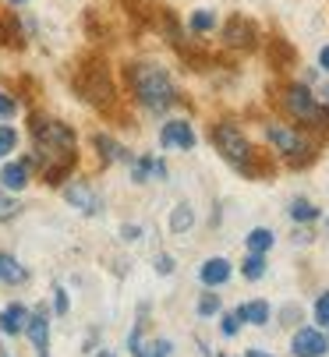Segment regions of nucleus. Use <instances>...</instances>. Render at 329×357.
<instances>
[{"label":"nucleus","mask_w":329,"mask_h":357,"mask_svg":"<svg viewBox=\"0 0 329 357\" xmlns=\"http://www.w3.org/2000/svg\"><path fill=\"white\" fill-rule=\"evenodd\" d=\"M29 135L36 145V163L43 170L46 184H64V177L75 170L78 163V149H75V131L53 117L32 114L29 121Z\"/></svg>","instance_id":"f257e3e1"},{"label":"nucleus","mask_w":329,"mask_h":357,"mask_svg":"<svg viewBox=\"0 0 329 357\" xmlns=\"http://www.w3.org/2000/svg\"><path fill=\"white\" fill-rule=\"evenodd\" d=\"M128 85L135 92V99L152 110V114H163L177 103V89H174V78L163 71L159 64H131L128 68Z\"/></svg>","instance_id":"f03ea898"},{"label":"nucleus","mask_w":329,"mask_h":357,"mask_svg":"<svg viewBox=\"0 0 329 357\" xmlns=\"http://www.w3.org/2000/svg\"><path fill=\"white\" fill-rule=\"evenodd\" d=\"M75 92L92 107H110L114 103V82H110V71L99 57H85L75 68Z\"/></svg>","instance_id":"7ed1b4c3"},{"label":"nucleus","mask_w":329,"mask_h":357,"mask_svg":"<svg viewBox=\"0 0 329 357\" xmlns=\"http://www.w3.org/2000/svg\"><path fill=\"white\" fill-rule=\"evenodd\" d=\"M212 145L224 152V160L231 163V167H244V160L251 156V145H248V138H244V131L237 128V124H231V121H224V124H216L212 128Z\"/></svg>","instance_id":"20e7f679"},{"label":"nucleus","mask_w":329,"mask_h":357,"mask_svg":"<svg viewBox=\"0 0 329 357\" xmlns=\"http://www.w3.org/2000/svg\"><path fill=\"white\" fill-rule=\"evenodd\" d=\"M265 138L277 145L294 167H308V163H312V160L301 156V152H308V156H312V149H308V142L301 138V131H291L287 124H269V128H265Z\"/></svg>","instance_id":"39448f33"},{"label":"nucleus","mask_w":329,"mask_h":357,"mask_svg":"<svg viewBox=\"0 0 329 357\" xmlns=\"http://www.w3.org/2000/svg\"><path fill=\"white\" fill-rule=\"evenodd\" d=\"M224 43L234 46V50H255V46H258V29H255L248 18L234 15V18L227 22V29H224Z\"/></svg>","instance_id":"423d86ee"},{"label":"nucleus","mask_w":329,"mask_h":357,"mask_svg":"<svg viewBox=\"0 0 329 357\" xmlns=\"http://www.w3.org/2000/svg\"><path fill=\"white\" fill-rule=\"evenodd\" d=\"M284 103H287V110L298 117V121H312L315 114H319V103H315V96L305 89V85H291L287 92H284Z\"/></svg>","instance_id":"0eeeda50"},{"label":"nucleus","mask_w":329,"mask_h":357,"mask_svg":"<svg viewBox=\"0 0 329 357\" xmlns=\"http://www.w3.org/2000/svg\"><path fill=\"white\" fill-rule=\"evenodd\" d=\"M64 198L71 202L75 209H82L85 216H96L99 209H103V202H99V195L85 184V181H71L68 188H64Z\"/></svg>","instance_id":"6e6552de"},{"label":"nucleus","mask_w":329,"mask_h":357,"mask_svg":"<svg viewBox=\"0 0 329 357\" xmlns=\"http://www.w3.org/2000/svg\"><path fill=\"white\" fill-rule=\"evenodd\" d=\"M159 145H163V149H191V145H195L191 124H188V121H170V124H163Z\"/></svg>","instance_id":"1a4fd4ad"},{"label":"nucleus","mask_w":329,"mask_h":357,"mask_svg":"<svg viewBox=\"0 0 329 357\" xmlns=\"http://www.w3.org/2000/svg\"><path fill=\"white\" fill-rule=\"evenodd\" d=\"M25 333H29L36 354H39V357H50V319H46V308H39L36 315H29Z\"/></svg>","instance_id":"9d476101"},{"label":"nucleus","mask_w":329,"mask_h":357,"mask_svg":"<svg viewBox=\"0 0 329 357\" xmlns=\"http://www.w3.org/2000/svg\"><path fill=\"white\" fill-rule=\"evenodd\" d=\"M291 347H294V357H322L329 350V343L319 329H298Z\"/></svg>","instance_id":"9b49d317"},{"label":"nucleus","mask_w":329,"mask_h":357,"mask_svg":"<svg viewBox=\"0 0 329 357\" xmlns=\"http://www.w3.org/2000/svg\"><path fill=\"white\" fill-rule=\"evenodd\" d=\"M272 170H277V163H272L265 152H258V149H251V156L244 160V167H241V174L244 177H251V181H262V177H272Z\"/></svg>","instance_id":"f8f14e48"},{"label":"nucleus","mask_w":329,"mask_h":357,"mask_svg":"<svg viewBox=\"0 0 329 357\" xmlns=\"http://www.w3.org/2000/svg\"><path fill=\"white\" fill-rule=\"evenodd\" d=\"M0 184H4V191H22L29 184V163H4Z\"/></svg>","instance_id":"ddd939ff"},{"label":"nucleus","mask_w":329,"mask_h":357,"mask_svg":"<svg viewBox=\"0 0 329 357\" xmlns=\"http://www.w3.org/2000/svg\"><path fill=\"white\" fill-rule=\"evenodd\" d=\"M29 322V312L22 308V304H8L4 315H0V333H8V336H18Z\"/></svg>","instance_id":"4468645a"},{"label":"nucleus","mask_w":329,"mask_h":357,"mask_svg":"<svg viewBox=\"0 0 329 357\" xmlns=\"http://www.w3.org/2000/svg\"><path fill=\"white\" fill-rule=\"evenodd\" d=\"M231 280V262L227 259H209L202 266V283L205 287H219V283H227Z\"/></svg>","instance_id":"2eb2a0df"},{"label":"nucleus","mask_w":329,"mask_h":357,"mask_svg":"<svg viewBox=\"0 0 329 357\" xmlns=\"http://www.w3.org/2000/svg\"><path fill=\"white\" fill-rule=\"evenodd\" d=\"M92 145L103 152V160H110V163H114V160H121V163H131L128 149H124V145H117V142L110 138V135H96V138H92Z\"/></svg>","instance_id":"dca6fc26"},{"label":"nucleus","mask_w":329,"mask_h":357,"mask_svg":"<svg viewBox=\"0 0 329 357\" xmlns=\"http://www.w3.org/2000/svg\"><path fill=\"white\" fill-rule=\"evenodd\" d=\"M25 269L18 266V259H15V255H8V251H0V283H25Z\"/></svg>","instance_id":"f3484780"},{"label":"nucleus","mask_w":329,"mask_h":357,"mask_svg":"<svg viewBox=\"0 0 329 357\" xmlns=\"http://www.w3.org/2000/svg\"><path fill=\"white\" fill-rule=\"evenodd\" d=\"M241 322H251V326H265L269 322V304L265 301H248V304H241V308L234 312Z\"/></svg>","instance_id":"a211bd4d"},{"label":"nucleus","mask_w":329,"mask_h":357,"mask_svg":"<svg viewBox=\"0 0 329 357\" xmlns=\"http://www.w3.org/2000/svg\"><path fill=\"white\" fill-rule=\"evenodd\" d=\"M0 46H22V29H18V18L0 11Z\"/></svg>","instance_id":"6ab92c4d"},{"label":"nucleus","mask_w":329,"mask_h":357,"mask_svg":"<svg viewBox=\"0 0 329 357\" xmlns=\"http://www.w3.org/2000/svg\"><path fill=\"white\" fill-rule=\"evenodd\" d=\"M149 177H167V167H163L159 160H138L135 163V181L145 184Z\"/></svg>","instance_id":"aec40b11"},{"label":"nucleus","mask_w":329,"mask_h":357,"mask_svg":"<svg viewBox=\"0 0 329 357\" xmlns=\"http://www.w3.org/2000/svg\"><path fill=\"white\" fill-rule=\"evenodd\" d=\"M191 223H195V213H191V206H188V202L174 206V213H170V230H174V234H184Z\"/></svg>","instance_id":"412c9836"},{"label":"nucleus","mask_w":329,"mask_h":357,"mask_svg":"<svg viewBox=\"0 0 329 357\" xmlns=\"http://www.w3.org/2000/svg\"><path fill=\"white\" fill-rule=\"evenodd\" d=\"M269 248H272V230L255 227V230L248 234V251H251V255H265Z\"/></svg>","instance_id":"4be33fe9"},{"label":"nucleus","mask_w":329,"mask_h":357,"mask_svg":"<svg viewBox=\"0 0 329 357\" xmlns=\"http://www.w3.org/2000/svg\"><path fill=\"white\" fill-rule=\"evenodd\" d=\"M241 273H244V280H262L265 276V259H262V255H248Z\"/></svg>","instance_id":"5701e85b"},{"label":"nucleus","mask_w":329,"mask_h":357,"mask_svg":"<svg viewBox=\"0 0 329 357\" xmlns=\"http://www.w3.org/2000/svg\"><path fill=\"white\" fill-rule=\"evenodd\" d=\"M291 216H294L298 223H301V220L308 223V220H315V216H319V209L312 206V202H301V198H298V202H294V206H291Z\"/></svg>","instance_id":"b1692460"},{"label":"nucleus","mask_w":329,"mask_h":357,"mask_svg":"<svg viewBox=\"0 0 329 357\" xmlns=\"http://www.w3.org/2000/svg\"><path fill=\"white\" fill-rule=\"evenodd\" d=\"M191 29H195V32L216 29V15H212V11H195V15H191Z\"/></svg>","instance_id":"393cba45"},{"label":"nucleus","mask_w":329,"mask_h":357,"mask_svg":"<svg viewBox=\"0 0 329 357\" xmlns=\"http://www.w3.org/2000/svg\"><path fill=\"white\" fill-rule=\"evenodd\" d=\"M15 142H18V135H15V128H8V124H0V160L8 156V152L15 149Z\"/></svg>","instance_id":"a878e982"},{"label":"nucleus","mask_w":329,"mask_h":357,"mask_svg":"<svg viewBox=\"0 0 329 357\" xmlns=\"http://www.w3.org/2000/svg\"><path fill=\"white\" fill-rule=\"evenodd\" d=\"M22 213V206L15 198H8V195H0V220H15Z\"/></svg>","instance_id":"bb28decb"},{"label":"nucleus","mask_w":329,"mask_h":357,"mask_svg":"<svg viewBox=\"0 0 329 357\" xmlns=\"http://www.w3.org/2000/svg\"><path fill=\"white\" fill-rule=\"evenodd\" d=\"M216 312H219V294H202L198 315H216Z\"/></svg>","instance_id":"cd10ccee"},{"label":"nucleus","mask_w":329,"mask_h":357,"mask_svg":"<svg viewBox=\"0 0 329 357\" xmlns=\"http://www.w3.org/2000/svg\"><path fill=\"white\" fill-rule=\"evenodd\" d=\"M15 110H18V103H15L8 92H0V124H4L8 117H15Z\"/></svg>","instance_id":"c85d7f7f"},{"label":"nucleus","mask_w":329,"mask_h":357,"mask_svg":"<svg viewBox=\"0 0 329 357\" xmlns=\"http://www.w3.org/2000/svg\"><path fill=\"white\" fill-rule=\"evenodd\" d=\"M315 319H319L322 326H329V294L319 297V304H315Z\"/></svg>","instance_id":"c756f323"},{"label":"nucleus","mask_w":329,"mask_h":357,"mask_svg":"<svg viewBox=\"0 0 329 357\" xmlns=\"http://www.w3.org/2000/svg\"><path fill=\"white\" fill-rule=\"evenodd\" d=\"M156 273H163V276L174 273V259H170V255H159V259H156Z\"/></svg>","instance_id":"7c9ffc66"},{"label":"nucleus","mask_w":329,"mask_h":357,"mask_svg":"<svg viewBox=\"0 0 329 357\" xmlns=\"http://www.w3.org/2000/svg\"><path fill=\"white\" fill-rule=\"evenodd\" d=\"M241 329V319L237 315H224V336H234Z\"/></svg>","instance_id":"2f4dec72"},{"label":"nucleus","mask_w":329,"mask_h":357,"mask_svg":"<svg viewBox=\"0 0 329 357\" xmlns=\"http://www.w3.org/2000/svg\"><path fill=\"white\" fill-rule=\"evenodd\" d=\"M53 294H57V297H53V304H57V315H64V312H68V294H64V287H57Z\"/></svg>","instance_id":"473e14b6"},{"label":"nucleus","mask_w":329,"mask_h":357,"mask_svg":"<svg viewBox=\"0 0 329 357\" xmlns=\"http://www.w3.org/2000/svg\"><path fill=\"white\" fill-rule=\"evenodd\" d=\"M319 64L329 71V46H322V54H319Z\"/></svg>","instance_id":"72a5a7b5"},{"label":"nucleus","mask_w":329,"mask_h":357,"mask_svg":"<svg viewBox=\"0 0 329 357\" xmlns=\"http://www.w3.org/2000/svg\"><path fill=\"white\" fill-rule=\"evenodd\" d=\"M138 237V227H124V241H135Z\"/></svg>","instance_id":"f704fd0d"},{"label":"nucleus","mask_w":329,"mask_h":357,"mask_svg":"<svg viewBox=\"0 0 329 357\" xmlns=\"http://www.w3.org/2000/svg\"><path fill=\"white\" fill-rule=\"evenodd\" d=\"M244 357H269V354H262V350H248Z\"/></svg>","instance_id":"c9c22d12"},{"label":"nucleus","mask_w":329,"mask_h":357,"mask_svg":"<svg viewBox=\"0 0 329 357\" xmlns=\"http://www.w3.org/2000/svg\"><path fill=\"white\" fill-rule=\"evenodd\" d=\"M96 357H114V354H110V350H99V354H96Z\"/></svg>","instance_id":"e433bc0d"},{"label":"nucleus","mask_w":329,"mask_h":357,"mask_svg":"<svg viewBox=\"0 0 329 357\" xmlns=\"http://www.w3.org/2000/svg\"><path fill=\"white\" fill-rule=\"evenodd\" d=\"M11 4H25V0H11Z\"/></svg>","instance_id":"4c0bfd02"}]
</instances>
